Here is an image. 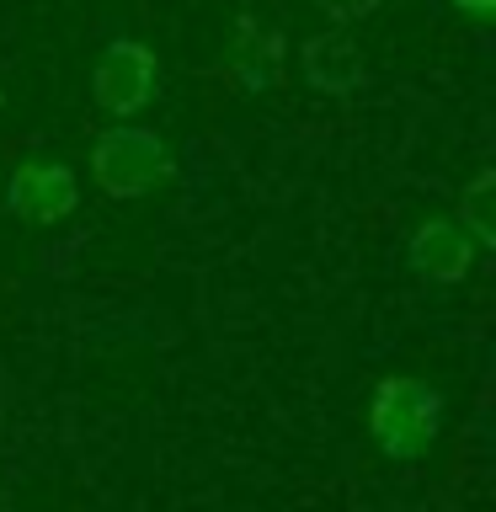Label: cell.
I'll return each mask as SVG.
<instances>
[{
	"mask_svg": "<svg viewBox=\"0 0 496 512\" xmlns=\"http://www.w3.org/2000/svg\"><path fill=\"white\" fill-rule=\"evenodd\" d=\"M438 427H443V395L427 379L390 374L374 384V395H368V432L384 448V459H395V464L422 459L438 443Z\"/></svg>",
	"mask_w": 496,
	"mask_h": 512,
	"instance_id": "cell-1",
	"label": "cell"
},
{
	"mask_svg": "<svg viewBox=\"0 0 496 512\" xmlns=\"http://www.w3.org/2000/svg\"><path fill=\"white\" fill-rule=\"evenodd\" d=\"M230 70L246 91H267L283 70V38L272 32L262 16H240L235 43H230Z\"/></svg>",
	"mask_w": 496,
	"mask_h": 512,
	"instance_id": "cell-7",
	"label": "cell"
},
{
	"mask_svg": "<svg viewBox=\"0 0 496 512\" xmlns=\"http://www.w3.org/2000/svg\"><path fill=\"white\" fill-rule=\"evenodd\" d=\"M486 198H491V171H480L475 182L459 192V230L470 235L480 251L491 246V219H486Z\"/></svg>",
	"mask_w": 496,
	"mask_h": 512,
	"instance_id": "cell-8",
	"label": "cell"
},
{
	"mask_svg": "<svg viewBox=\"0 0 496 512\" xmlns=\"http://www.w3.org/2000/svg\"><path fill=\"white\" fill-rule=\"evenodd\" d=\"M6 208L27 224H59L80 208V182L59 160H27L6 182Z\"/></svg>",
	"mask_w": 496,
	"mask_h": 512,
	"instance_id": "cell-4",
	"label": "cell"
},
{
	"mask_svg": "<svg viewBox=\"0 0 496 512\" xmlns=\"http://www.w3.org/2000/svg\"><path fill=\"white\" fill-rule=\"evenodd\" d=\"M454 11H464V16H475V22H486V16L496 11V0H454Z\"/></svg>",
	"mask_w": 496,
	"mask_h": 512,
	"instance_id": "cell-10",
	"label": "cell"
},
{
	"mask_svg": "<svg viewBox=\"0 0 496 512\" xmlns=\"http://www.w3.org/2000/svg\"><path fill=\"white\" fill-rule=\"evenodd\" d=\"M406 256H411V267L422 272L427 283L454 288V283L470 278V267H475L480 246L459 230V219H443V214H438V219H422V224L411 230Z\"/></svg>",
	"mask_w": 496,
	"mask_h": 512,
	"instance_id": "cell-5",
	"label": "cell"
},
{
	"mask_svg": "<svg viewBox=\"0 0 496 512\" xmlns=\"http://www.w3.org/2000/svg\"><path fill=\"white\" fill-rule=\"evenodd\" d=\"M299 75H304V86L320 91V96H347V91H358L368 80V59H363V48L352 43L347 27H331V32L304 38Z\"/></svg>",
	"mask_w": 496,
	"mask_h": 512,
	"instance_id": "cell-6",
	"label": "cell"
},
{
	"mask_svg": "<svg viewBox=\"0 0 496 512\" xmlns=\"http://www.w3.org/2000/svg\"><path fill=\"white\" fill-rule=\"evenodd\" d=\"M155 91H160V64L134 38L112 43L91 70V102L102 112H112V118H139L155 102Z\"/></svg>",
	"mask_w": 496,
	"mask_h": 512,
	"instance_id": "cell-3",
	"label": "cell"
},
{
	"mask_svg": "<svg viewBox=\"0 0 496 512\" xmlns=\"http://www.w3.org/2000/svg\"><path fill=\"white\" fill-rule=\"evenodd\" d=\"M315 11H326L336 27H352V22H363V16H374L384 0H310Z\"/></svg>",
	"mask_w": 496,
	"mask_h": 512,
	"instance_id": "cell-9",
	"label": "cell"
},
{
	"mask_svg": "<svg viewBox=\"0 0 496 512\" xmlns=\"http://www.w3.org/2000/svg\"><path fill=\"white\" fill-rule=\"evenodd\" d=\"M176 155L171 144L150 134V128H107L102 139L91 144V176L107 198L134 203L144 192H155L160 182H171Z\"/></svg>",
	"mask_w": 496,
	"mask_h": 512,
	"instance_id": "cell-2",
	"label": "cell"
}]
</instances>
